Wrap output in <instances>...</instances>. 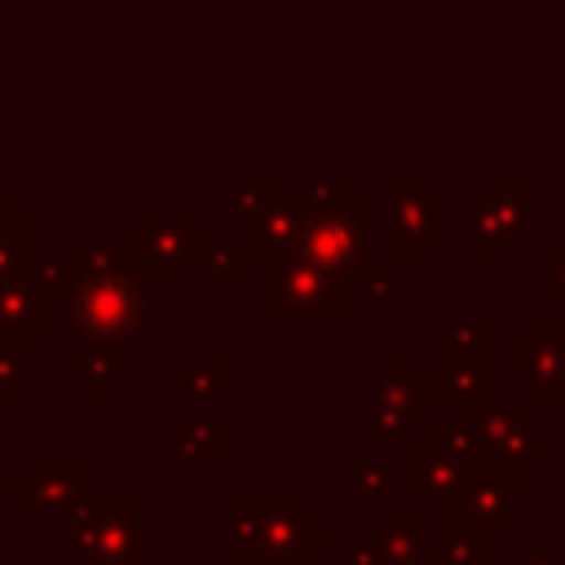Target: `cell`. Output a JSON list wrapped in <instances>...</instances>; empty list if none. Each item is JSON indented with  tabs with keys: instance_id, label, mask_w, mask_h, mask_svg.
Here are the masks:
<instances>
[{
	"instance_id": "25",
	"label": "cell",
	"mask_w": 565,
	"mask_h": 565,
	"mask_svg": "<svg viewBox=\"0 0 565 565\" xmlns=\"http://www.w3.org/2000/svg\"><path fill=\"white\" fill-rule=\"evenodd\" d=\"M446 358L490 366V322L486 318H450L446 322Z\"/></svg>"
},
{
	"instance_id": "9",
	"label": "cell",
	"mask_w": 565,
	"mask_h": 565,
	"mask_svg": "<svg viewBox=\"0 0 565 565\" xmlns=\"http://www.w3.org/2000/svg\"><path fill=\"white\" fill-rule=\"evenodd\" d=\"M534 225V199L525 177H494L486 194L468 212V256L472 260H508L512 243Z\"/></svg>"
},
{
	"instance_id": "29",
	"label": "cell",
	"mask_w": 565,
	"mask_h": 565,
	"mask_svg": "<svg viewBox=\"0 0 565 565\" xmlns=\"http://www.w3.org/2000/svg\"><path fill=\"white\" fill-rule=\"evenodd\" d=\"M26 282L40 291V300H66L71 287H75V278H71V269H66L62 256H31Z\"/></svg>"
},
{
	"instance_id": "21",
	"label": "cell",
	"mask_w": 565,
	"mask_h": 565,
	"mask_svg": "<svg viewBox=\"0 0 565 565\" xmlns=\"http://www.w3.org/2000/svg\"><path fill=\"white\" fill-rule=\"evenodd\" d=\"M0 335L26 340V344L49 335V300H40V291L26 278L0 287Z\"/></svg>"
},
{
	"instance_id": "12",
	"label": "cell",
	"mask_w": 565,
	"mask_h": 565,
	"mask_svg": "<svg viewBox=\"0 0 565 565\" xmlns=\"http://www.w3.org/2000/svg\"><path fill=\"white\" fill-rule=\"evenodd\" d=\"M477 428H481V450L494 463H508V468H525L530 472L539 459L552 455V441L530 428V397L490 402L481 411Z\"/></svg>"
},
{
	"instance_id": "5",
	"label": "cell",
	"mask_w": 565,
	"mask_h": 565,
	"mask_svg": "<svg viewBox=\"0 0 565 565\" xmlns=\"http://www.w3.org/2000/svg\"><path fill=\"white\" fill-rule=\"evenodd\" d=\"M265 309L274 322H344L349 278L318 269L300 256L265 265Z\"/></svg>"
},
{
	"instance_id": "38",
	"label": "cell",
	"mask_w": 565,
	"mask_h": 565,
	"mask_svg": "<svg viewBox=\"0 0 565 565\" xmlns=\"http://www.w3.org/2000/svg\"><path fill=\"white\" fill-rule=\"evenodd\" d=\"M0 565H9V543L0 539Z\"/></svg>"
},
{
	"instance_id": "33",
	"label": "cell",
	"mask_w": 565,
	"mask_h": 565,
	"mask_svg": "<svg viewBox=\"0 0 565 565\" xmlns=\"http://www.w3.org/2000/svg\"><path fill=\"white\" fill-rule=\"evenodd\" d=\"M26 221H31V203L13 194L9 181H0V234H26Z\"/></svg>"
},
{
	"instance_id": "34",
	"label": "cell",
	"mask_w": 565,
	"mask_h": 565,
	"mask_svg": "<svg viewBox=\"0 0 565 565\" xmlns=\"http://www.w3.org/2000/svg\"><path fill=\"white\" fill-rule=\"evenodd\" d=\"M547 296L565 300V234L547 243Z\"/></svg>"
},
{
	"instance_id": "24",
	"label": "cell",
	"mask_w": 565,
	"mask_h": 565,
	"mask_svg": "<svg viewBox=\"0 0 565 565\" xmlns=\"http://www.w3.org/2000/svg\"><path fill=\"white\" fill-rule=\"evenodd\" d=\"M216 282H243L247 274H252V252H247V243L243 238H234V234H212V243L203 247V260H199Z\"/></svg>"
},
{
	"instance_id": "1",
	"label": "cell",
	"mask_w": 565,
	"mask_h": 565,
	"mask_svg": "<svg viewBox=\"0 0 565 565\" xmlns=\"http://www.w3.org/2000/svg\"><path fill=\"white\" fill-rule=\"evenodd\" d=\"M327 521L300 499H234L225 508V552L243 565H313L327 556Z\"/></svg>"
},
{
	"instance_id": "10",
	"label": "cell",
	"mask_w": 565,
	"mask_h": 565,
	"mask_svg": "<svg viewBox=\"0 0 565 565\" xmlns=\"http://www.w3.org/2000/svg\"><path fill=\"white\" fill-rule=\"evenodd\" d=\"M433 419V397L406 358H393L388 371L366 393V433L380 441H411L415 424Z\"/></svg>"
},
{
	"instance_id": "31",
	"label": "cell",
	"mask_w": 565,
	"mask_h": 565,
	"mask_svg": "<svg viewBox=\"0 0 565 565\" xmlns=\"http://www.w3.org/2000/svg\"><path fill=\"white\" fill-rule=\"evenodd\" d=\"M31 265V234H0V287L26 278Z\"/></svg>"
},
{
	"instance_id": "14",
	"label": "cell",
	"mask_w": 565,
	"mask_h": 565,
	"mask_svg": "<svg viewBox=\"0 0 565 565\" xmlns=\"http://www.w3.org/2000/svg\"><path fill=\"white\" fill-rule=\"evenodd\" d=\"M472 459H459L428 437H411L406 446V490L419 503H450L472 477Z\"/></svg>"
},
{
	"instance_id": "36",
	"label": "cell",
	"mask_w": 565,
	"mask_h": 565,
	"mask_svg": "<svg viewBox=\"0 0 565 565\" xmlns=\"http://www.w3.org/2000/svg\"><path fill=\"white\" fill-rule=\"evenodd\" d=\"M349 565H380V556H375V547L366 539H353L349 543Z\"/></svg>"
},
{
	"instance_id": "35",
	"label": "cell",
	"mask_w": 565,
	"mask_h": 565,
	"mask_svg": "<svg viewBox=\"0 0 565 565\" xmlns=\"http://www.w3.org/2000/svg\"><path fill=\"white\" fill-rule=\"evenodd\" d=\"M508 565H565V556H556L547 539H530V543H525V552H521V556H512Z\"/></svg>"
},
{
	"instance_id": "27",
	"label": "cell",
	"mask_w": 565,
	"mask_h": 565,
	"mask_svg": "<svg viewBox=\"0 0 565 565\" xmlns=\"http://www.w3.org/2000/svg\"><path fill=\"white\" fill-rule=\"evenodd\" d=\"M393 494V463L380 455H362L353 463V499L358 503H384Z\"/></svg>"
},
{
	"instance_id": "2",
	"label": "cell",
	"mask_w": 565,
	"mask_h": 565,
	"mask_svg": "<svg viewBox=\"0 0 565 565\" xmlns=\"http://www.w3.org/2000/svg\"><path fill=\"white\" fill-rule=\"evenodd\" d=\"M71 556L79 565H150V503L88 499L71 512Z\"/></svg>"
},
{
	"instance_id": "30",
	"label": "cell",
	"mask_w": 565,
	"mask_h": 565,
	"mask_svg": "<svg viewBox=\"0 0 565 565\" xmlns=\"http://www.w3.org/2000/svg\"><path fill=\"white\" fill-rule=\"evenodd\" d=\"M353 199V185L344 181V177H318V181H309L305 190H300V203L309 207V212H327V207H340V203H349Z\"/></svg>"
},
{
	"instance_id": "22",
	"label": "cell",
	"mask_w": 565,
	"mask_h": 565,
	"mask_svg": "<svg viewBox=\"0 0 565 565\" xmlns=\"http://www.w3.org/2000/svg\"><path fill=\"white\" fill-rule=\"evenodd\" d=\"M172 402H225L230 397V366L225 358H203L168 380Z\"/></svg>"
},
{
	"instance_id": "18",
	"label": "cell",
	"mask_w": 565,
	"mask_h": 565,
	"mask_svg": "<svg viewBox=\"0 0 565 565\" xmlns=\"http://www.w3.org/2000/svg\"><path fill=\"white\" fill-rule=\"evenodd\" d=\"M168 446L181 463H221L230 450V424L221 415H177L168 424Z\"/></svg>"
},
{
	"instance_id": "6",
	"label": "cell",
	"mask_w": 565,
	"mask_h": 565,
	"mask_svg": "<svg viewBox=\"0 0 565 565\" xmlns=\"http://www.w3.org/2000/svg\"><path fill=\"white\" fill-rule=\"evenodd\" d=\"M530 499V472L494 459H477L463 490L450 499V530L481 543H503L512 530V503Z\"/></svg>"
},
{
	"instance_id": "37",
	"label": "cell",
	"mask_w": 565,
	"mask_h": 565,
	"mask_svg": "<svg viewBox=\"0 0 565 565\" xmlns=\"http://www.w3.org/2000/svg\"><path fill=\"white\" fill-rule=\"evenodd\" d=\"M18 490H22L18 481H0V499H18Z\"/></svg>"
},
{
	"instance_id": "13",
	"label": "cell",
	"mask_w": 565,
	"mask_h": 565,
	"mask_svg": "<svg viewBox=\"0 0 565 565\" xmlns=\"http://www.w3.org/2000/svg\"><path fill=\"white\" fill-rule=\"evenodd\" d=\"M84 459H31L26 477L18 481V499L26 508L31 521L57 516V512H75L84 503Z\"/></svg>"
},
{
	"instance_id": "8",
	"label": "cell",
	"mask_w": 565,
	"mask_h": 565,
	"mask_svg": "<svg viewBox=\"0 0 565 565\" xmlns=\"http://www.w3.org/2000/svg\"><path fill=\"white\" fill-rule=\"evenodd\" d=\"M291 256H300V260H309L318 269H331V274H340V278L353 282V274L371 256V203L362 194H353L340 207L309 212Z\"/></svg>"
},
{
	"instance_id": "26",
	"label": "cell",
	"mask_w": 565,
	"mask_h": 565,
	"mask_svg": "<svg viewBox=\"0 0 565 565\" xmlns=\"http://www.w3.org/2000/svg\"><path fill=\"white\" fill-rule=\"evenodd\" d=\"M31 393V362L26 340L0 335V402H22Z\"/></svg>"
},
{
	"instance_id": "23",
	"label": "cell",
	"mask_w": 565,
	"mask_h": 565,
	"mask_svg": "<svg viewBox=\"0 0 565 565\" xmlns=\"http://www.w3.org/2000/svg\"><path fill=\"white\" fill-rule=\"evenodd\" d=\"M291 194V181L287 177H243V181H234L230 190H225V216H234V221H252L256 212H265L269 203H278V199H287Z\"/></svg>"
},
{
	"instance_id": "7",
	"label": "cell",
	"mask_w": 565,
	"mask_h": 565,
	"mask_svg": "<svg viewBox=\"0 0 565 565\" xmlns=\"http://www.w3.org/2000/svg\"><path fill=\"white\" fill-rule=\"evenodd\" d=\"M450 234V203L424 177L388 181V260H428Z\"/></svg>"
},
{
	"instance_id": "4",
	"label": "cell",
	"mask_w": 565,
	"mask_h": 565,
	"mask_svg": "<svg viewBox=\"0 0 565 565\" xmlns=\"http://www.w3.org/2000/svg\"><path fill=\"white\" fill-rule=\"evenodd\" d=\"M212 243V221L207 216H128L124 225V252H128V269L141 282H177L194 269V260H203V247Z\"/></svg>"
},
{
	"instance_id": "32",
	"label": "cell",
	"mask_w": 565,
	"mask_h": 565,
	"mask_svg": "<svg viewBox=\"0 0 565 565\" xmlns=\"http://www.w3.org/2000/svg\"><path fill=\"white\" fill-rule=\"evenodd\" d=\"M353 282H362L371 300H388V296H393V260L371 252V256L362 260V269L353 274Z\"/></svg>"
},
{
	"instance_id": "11",
	"label": "cell",
	"mask_w": 565,
	"mask_h": 565,
	"mask_svg": "<svg viewBox=\"0 0 565 565\" xmlns=\"http://www.w3.org/2000/svg\"><path fill=\"white\" fill-rule=\"evenodd\" d=\"M508 375L539 402H565V322L534 318L525 335L508 344Z\"/></svg>"
},
{
	"instance_id": "20",
	"label": "cell",
	"mask_w": 565,
	"mask_h": 565,
	"mask_svg": "<svg viewBox=\"0 0 565 565\" xmlns=\"http://www.w3.org/2000/svg\"><path fill=\"white\" fill-rule=\"evenodd\" d=\"M66 375L102 402L119 380H128V344H84L75 358H66Z\"/></svg>"
},
{
	"instance_id": "17",
	"label": "cell",
	"mask_w": 565,
	"mask_h": 565,
	"mask_svg": "<svg viewBox=\"0 0 565 565\" xmlns=\"http://www.w3.org/2000/svg\"><path fill=\"white\" fill-rule=\"evenodd\" d=\"M380 565H428V547H433V525L424 516L411 521H393V516H375L362 534Z\"/></svg>"
},
{
	"instance_id": "19",
	"label": "cell",
	"mask_w": 565,
	"mask_h": 565,
	"mask_svg": "<svg viewBox=\"0 0 565 565\" xmlns=\"http://www.w3.org/2000/svg\"><path fill=\"white\" fill-rule=\"evenodd\" d=\"M62 260H66V269H71V278H75V282L132 274V269H128L124 238H106V234H75V238H66Z\"/></svg>"
},
{
	"instance_id": "15",
	"label": "cell",
	"mask_w": 565,
	"mask_h": 565,
	"mask_svg": "<svg viewBox=\"0 0 565 565\" xmlns=\"http://www.w3.org/2000/svg\"><path fill=\"white\" fill-rule=\"evenodd\" d=\"M486 380H490V366H472V362H455V358H433L424 371V388H428L433 406L441 402L450 415H468V419H481V411L490 406Z\"/></svg>"
},
{
	"instance_id": "3",
	"label": "cell",
	"mask_w": 565,
	"mask_h": 565,
	"mask_svg": "<svg viewBox=\"0 0 565 565\" xmlns=\"http://www.w3.org/2000/svg\"><path fill=\"white\" fill-rule=\"evenodd\" d=\"M66 327L79 344H128L150 327V296L137 274L75 282L66 296Z\"/></svg>"
},
{
	"instance_id": "28",
	"label": "cell",
	"mask_w": 565,
	"mask_h": 565,
	"mask_svg": "<svg viewBox=\"0 0 565 565\" xmlns=\"http://www.w3.org/2000/svg\"><path fill=\"white\" fill-rule=\"evenodd\" d=\"M428 565H490V543L450 530L446 539H433V547H428Z\"/></svg>"
},
{
	"instance_id": "16",
	"label": "cell",
	"mask_w": 565,
	"mask_h": 565,
	"mask_svg": "<svg viewBox=\"0 0 565 565\" xmlns=\"http://www.w3.org/2000/svg\"><path fill=\"white\" fill-rule=\"evenodd\" d=\"M305 216H309V212H305V203H300L296 190H291L287 199L269 203L265 212H256V216L247 221V234H243L252 260H265V265L287 260V256L296 252V238H300V230H305Z\"/></svg>"
}]
</instances>
